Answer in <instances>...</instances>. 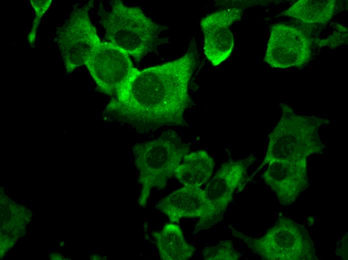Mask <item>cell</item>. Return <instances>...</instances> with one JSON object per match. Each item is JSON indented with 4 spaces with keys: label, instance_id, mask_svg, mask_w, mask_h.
Instances as JSON below:
<instances>
[{
    "label": "cell",
    "instance_id": "obj_1",
    "mask_svg": "<svg viewBox=\"0 0 348 260\" xmlns=\"http://www.w3.org/2000/svg\"><path fill=\"white\" fill-rule=\"evenodd\" d=\"M198 59L194 41L178 58L140 70L127 92L112 99L106 110L123 123L141 130L184 126L190 106V80Z\"/></svg>",
    "mask_w": 348,
    "mask_h": 260
},
{
    "label": "cell",
    "instance_id": "obj_2",
    "mask_svg": "<svg viewBox=\"0 0 348 260\" xmlns=\"http://www.w3.org/2000/svg\"><path fill=\"white\" fill-rule=\"evenodd\" d=\"M140 186V206H146L154 188H164L174 176L190 145L184 142L174 131L163 132L158 138L135 144L132 148Z\"/></svg>",
    "mask_w": 348,
    "mask_h": 260
},
{
    "label": "cell",
    "instance_id": "obj_3",
    "mask_svg": "<svg viewBox=\"0 0 348 260\" xmlns=\"http://www.w3.org/2000/svg\"><path fill=\"white\" fill-rule=\"evenodd\" d=\"M282 118L268 134L266 156L258 170L274 161L292 162L322 152L324 146L318 133L328 120L315 116L296 114L288 104H279Z\"/></svg>",
    "mask_w": 348,
    "mask_h": 260
},
{
    "label": "cell",
    "instance_id": "obj_4",
    "mask_svg": "<svg viewBox=\"0 0 348 260\" xmlns=\"http://www.w3.org/2000/svg\"><path fill=\"white\" fill-rule=\"evenodd\" d=\"M100 17L108 42L137 62L154 50L159 34L166 29L147 16L140 8L127 6L119 0L112 1L110 10L102 11Z\"/></svg>",
    "mask_w": 348,
    "mask_h": 260
},
{
    "label": "cell",
    "instance_id": "obj_5",
    "mask_svg": "<svg viewBox=\"0 0 348 260\" xmlns=\"http://www.w3.org/2000/svg\"><path fill=\"white\" fill-rule=\"evenodd\" d=\"M230 227L234 236L244 240L262 259L318 260L314 243L306 228L290 218H280L274 226L259 238L247 236Z\"/></svg>",
    "mask_w": 348,
    "mask_h": 260
},
{
    "label": "cell",
    "instance_id": "obj_6",
    "mask_svg": "<svg viewBox=\"0 0 348 260\" xmlns=\"http://www.w3.org/2000/svg\"><path fill=\"white\" fill-rule=\"evenodd\" d=\"M84 65L100 89L115 100L127 92L140 72L126 52L110 42H102Z\"/></svg>",
    "mask_w": 348,
    "mask_h": 260
},
{
    "label": "cell",
    "instance_id": "obj_7",
    "mask_svg": "<svg viewBox=\"0 0 348 260\" xmlns=\"http://www.w3.org/2000/svg\"><path fill=\"white\" fill-rule=\"evenodd\" d=\"M90 2L72 12L68 20L57 31L58 48L68 73L85 64L102 42L92 22Z\"/></svg>",
    "mask_w": 348,
    "mask_h": 260
},
{
    "label": "cell",
    "instance_id": "obj_8",
    "mask_svg": "<svg viewBox=\"0 0 348 260\" xmlns=\"http://www.w3.org/2000/svg\"><path fill=\"white\" fill-rule=\"evenodd\" d=\"M311 56L309 38L300 29L285 24H273L264 60L273 68L298 67Z\"/></svg>",
    "mask_w": 348,
    "mask_h": 260
},
{
    "label": "cell",
    "instance_id": "obj_9",
    "mask_svg": "<svg viewBox=\"0 0 348 260\" xmlns=\"http://www.w3.org/2000/svg\"><path fill=\"white\" fill-rule=\"evenodd\" d=\"M242 12V10L239 8H226L202 19L204 53L214 66L220 64L231 54L234 38L230 27L234 22L241 19Z\"/></svg>",
    "mask_w": 348,
    "mask_h": 260
},
{
    "label": "cell",
    "instance_id": "obj_10",
    "mask_svg": "<svg viewBox=\"0 0 348 260\" xmlns=\"http://www.w3.org/2000/svg\"><path fill=\"white\" fill-rule=\"evenodd\" d=\"M156 208L172 222L182 218H199V228L205 223L216 222L214 211L204 190L200 187L184 186L160 200Z\"/></svg>",
    "mask_w": 348,
    "mask_h": 260
},
{
    "label": "cell",
    "instance_id": "obj_11",
    "mask_svg": "<svg viewBox=\"0 0 348 260\" xmlns=\"http://www.w3.org/2000/svg\"><path fill=\"white\" fill-rule=\"evenodd\" d=\"M306 163V158H304L274 161L268 164L262 176L282 205L292 204L308 186Z\"/></svg>",
    "mask_w": 348,
    "mask_h": 260
},
{
    "label": "cell",
    "instance_id": "obj_12",
    "mask_svg": "<svg viewBox=\"0 0 348 260\" xmlns=\"http://www.w3.org/2000/svg\"><path fill=\"white\" fill-rule=\"evenodd\" d=\"M254 159L252 154L244 159L226 162L208 181L204 190L214 210L216 222L221 220L235 190L244 182Z\"/></svg>",
    "mask_w": 348,
    "mask_h": 260
},
{
    "label": "cell",
    "instance_id": "obj_13",
    "mask_svg": "<svg viewBox=\"0 0 348 260\" xmlns=\"http://www.w3.org/2000/svg\"><path fill=\"white\" fill-rule=\"evenodd\" d=\"M214 168L212 157L205 150H198L184 157L174 176L184 186L200 187L211 178Z\"/></svg>",
    "mask_w": 348,
    "mask_h": 260
},
{
    "label": "cell",
    "instance_id": "obj_14",
    "mask_svg": "<svg viewBox=\"0 0 348 260\" xmlns=\"http://www.w3.org/2000/svg\"><path fill=\"white\" fill-rule=\"evenodd\" d=\"M152 234L162 260H186L194 254L195 248L186 240L178 225L166 224Z\"/></svg>",
    "mask_w": 348,
    "mask_h": 260
},
{
    "label": "cell",
    "instance_id": "obj_15",
    "mask_svg": "<svg viewBox=\"0 0 348 260\" xmlns=\"http://www.w3.org/2000/svg\"><path fill=\"white\" fill-rule=\"evenodd\" d=\"M336 8L334 0H300L282 14L306 24H324L332 18Z\"/></svg>",
    "mask_w": 348,
    "mask_h": 260
},
{
    "label": "cell",
    "instance_id": "obj_16",
    "mask_svg": "<svg viewBox=\"0 0 348 260\" xmlns=\"http://www.w3.org/2000/svg\"><path fill=\"white\" fill-rule=\"evenodd\" d=\"M202 254L206 260H236L241 258L230 240H222L216 246L204 248Z\"/></svg>",
    "mask_w": 348,
    "mask_h": 260
},
{
    "label": "cell",
    "instance_id": "obj_17",
    "mask_svg": "<svg viewBox=\"0 0 348 260\" xmlns=\"http://www.w3.org/2000/svg\"><path fill=\"white\" fill-rule=\"evenodd\" d=\"M52 0H30V3L35 10V18L34 20L31 30L28 35V39L31 44L34 42L36 29L38 27L41 17L48 8Z\"/></svg>",
    "mask_w": 348,
    "mask_h": 260
},
{
    "label": "cell",
    "instance_id": "obj_18",
    "mask_svg": "<svg viewBox=\"0 0 348 260\" xmlns=\"http://www.w3.org/2000/svg\"><path fill=\"white\" fill-rule=\"evenodd\" d=\"M336 254L341 256L344 259H348V234L344 236L338 242Z\"/></svg>",
    "mask_w": 348,
    "mask_h": 260
},
{
    "label": "cell",
    "instance_id": "obj_19",
    "mask_svg": "<svg viewBox=\"0 0 348 260\" xmlns=\"http://www.w3.org/2000/svg\"><path fill=\"white\" fill-rule=\"evenodd\" d=\"M13 252H14V250H13V249H12V250L8 252V253L10 254H12Z\"/></svg>",
    "mask_w": 348,
    "mask_h": 260
},
{
    "label": "cell",
    "instance_id": "obj_20",
    "mask_svg": "<svg viewBox=\"0 0 348 260\" xmlns=\"http://www.w3.org/2000/svg\"><path fill=\"white\" fill-rule=\"evenodd\" d=\"M54 251H56V252H62V250H56V249H54Z\"/></svg>",
    "mask_w": 348,
    "mask_h": 260
},
{
    "label": "cell",
    "instance_id": "obj_21",
    "mask_svg": "<svg viewBox=\"0 0 348 260\" xmlns=\"http://www.w3.org/2000/svg\"><path fill=\"white\" fill-rule=\"evenodd\" d=\"M26 234H27V236H30V231L28 230V232H26Z\"/></svg>",
    "mask_w": 348,
    "mask_h": 260
},
{
    "label": "cell",
    "instance_id": "obj_22",
    "mask_svg": "<svg viewBox=\"0 0 348 260\" xmlns=\"http://www.w3.org/2000/svg\"><path fill=\"white\" fill-rule=\"evenodd\" d=\"M8 196H12V194H8Z\"/></svg>",
    "mask_w": 348,
    "mask_h": 260
},
{
    "label": "cell",
    "instance_id": "obj_23",
    "mask_svg": "<svg viewBox=\"0 0 348 260\" xmlns=\"http://www.w3.org/2000/svg\"><path fill=\"white\" fill-rule=\"evenodd\" d=\"M50 250L48 251V254H50Z\"/></svg>",
    "mask_w": 348,
    "mask_h": 260
}]
</instances>
